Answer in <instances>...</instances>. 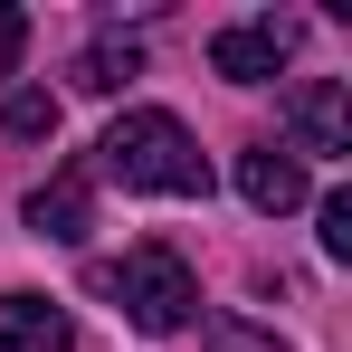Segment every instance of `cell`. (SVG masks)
<instances>
[{
  "instance_id": "5b68a950",
  "label": "cell",
  "mask_w": 352,
  "mask_h": 352,
  "mask_svg": "<svg viewBox=\"0 0 352 352\" xmlns=\"http://www.w3.org/2000/svg\"><path fill=\"white\" fill-rule=\"evenodd\" d=\"M238 190H248V210H267V219H286V210H305V162H295L286 143H248L238 153Z\"/></svg>"
},
{
  "instance_id": "7a4b0ae2",
  "label": "cell",
  "mask_w": 352,
  "mask_h": 352,
  "mask_svg": "<svg viewBox=\"0 0 352 352\" xmlns=\"http://www.w3.org/2000/svg\"><path fill=\"white\" fill-rule=\"evenodd\" d=\"M96 295H115V314L133 333H181L200 314V286H190L181 248H162V238H143L124 267H96Z\"/></svg>"
},
{
  "instance_id": "8fae6325",
  "label": "cell",
  "mask_w": 352,
  "mask_h": 352,
  "mask_svg": "<svg viewBox=\"0 0 352 352\" xmlns=\"http://www.w3.org/2000/svg\"><path fill=\"white\" fill-rule=\"evenodd\" d=\"M324 257H352V190H324Z\"/></svg>"
},
{
  "instance_id": "7c38bea8",
  "label": "cell",
  "mask_w": 352,
  "mask_h": 352,
  "mask_svg": "<svg viewBox=\"0 0 352 352\" xmlns=\"http://www.w3.org/2000/svg\"><path fill=\"white\" fill-rule=\"evenodd\" d=\"M19 48H29V19H19V10H10V0H0V76H10V67H19Z\"/></svg>"
},
{
  "instance_id": "6da1fadb",
  "label": "cell",
  "mask_w": 352,
  "mask_h": 352,
  "mask_svg": "<svg viewBox=\"0 0 352 352\" xmlns=\"http://www.w3.org/2000/svg\"><path fill=\"white\" fill-rule=\"evenodd\" d=\"M96 172L124 181V190H162V200H210V153H200L190 124L162 115V105H133V115L105 124Z\"/></svg>"
},
{
  "instance_id": "52a82bcc",
  "label": "cell",
  "mask_w": 352,
  "mask_h": 352,
  "mask_svg": "<svg viewBox=\"0 0 352 352\" xmlns=\"http://www.w3.org/2000/svg\"><path fill=\"white\" fill-rule=\"evenodd\" d=\"M76 324H67L48 295H0V352H67Z\"/></svg>"
},
{
  "instance_id": "8992f818",
  "label": "cell",
  "mask_w": 352,
  "mask_h": 352,
  "mask_svg": "<svg viewBox=\"0 0 352 352\" xmlns=\"http://www.w3.org/2000/svg\"><path fill=\"white\" fill-rule=\"evenodd\" d=\"M29 229L58 238V248H86V229H96V200H86V172H58L29 190Z\"/></svg>"
},
{
  "instance_id": "3957f363",
  "label": "cell",
  "mask_w": 352,
  "mask_h": 352,
  "mask_svg": "<svg viewBox=\"0 0 352 352\" xmlns=\"http://www.w3.org/2000/svg\"><path fill=\"white\" fill-rule=\"evenodd\" d=\"M286 153H314V162H343L352 153V96L343 86H333V76H305V86H295L286 96Z\"/></svg>"
},
{
  "instance_id": "9c48e42d",
  "label": "cell",
  "mask_w": 352,
  "mask_h": 352,
  "mask_svg": "<svg viewBox=\"0 0 352 352\" xmlns=\"http://www.w3.org/2000/svg\"><path fill=\"white\" fill-rule=\"evenodd\" d=\"M0 133H19V143H48V133H58V96H48V86H19V96L0 105Z\"/></svg>"
},
{
  "instance_id": "ba28073f",
  "label": "cell",
  "mask_w": 352,
  "mask_h": 352,
  "mask_svg": "<svg viewBox=\"0 0 352 352\" xmlns=\"http://www.w3.org/2000/svg\"><path fill=\"white\" fill-rule=\"evenodd\" d=\"M133 76H143V48H133V38H96V48L76 58V86H86V96H124Z\"/></svg>"
},
{
  "instance_id": "30bf717a",
  "label": "cell",
  "mask_w": 352,
  "mask_h": 352,
  "mask_svg": "<svg viewBox=\"0 0 352 352\" xmlns=\"http://www.w3.org/2000/svg\"><path fill=\"white\" fill-rule=\"evenodd\" d=\"M210 352H286L267 324H248V314H210Z\"/></svg>"
},
{
  "instance_id": "277c9868",
  "label": "cell",
  "mask_w": 352,
  "mask_h": 352,
  "mask_svg": "<svg viewBox=\"0 0 352 352\" xmlns=\"http://www.w3.org/2000/svg\"><path fill=\"white\" fill-rule=\"evenodd\" d=\"M295 19H238V29H219L210 38V76H229V86H267L276 67L295 58Z\"/></svg>"
}]
</instances>
